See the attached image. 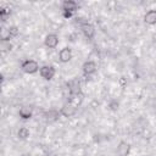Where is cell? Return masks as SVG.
Listing matches in <instances>:
<instances>
[{"mask_svg":"<svg viewBox=\"0 0 156 156\" xmlns=\"http://www.w3.org/2000/svg\"><path fill=\"white\" fill-rule=\"evenodd\" d=\"M83 93L80 90H76V91H71V95H69V99H68V104L73 105L74 107H78L82 101H83Z\"/></svg>","mask_w":156,"mask_h":156,"instance_id":"1","label":"cell"},{"mask_svg":"<svg viewBox=\"0 0 156 156\" xmlns=\"http://www.w3.org/2000/svg\"><path fill=\"white\" fill-rule=\"evenodd\" d=\"M38 68H39L38 62L34 61V60H27V61H24V62L22 63V69H23L26 73H29V74L35 73V72L38 71Z\"/></svg>","mask_w":156,"mask_h":156,"instance_id":"2","label":"cell"},{"mask_svg":"<svg viewBox=\"0 0 156 156\" xmlns=\"http://www.w3.org/2000/svg\"><path fill=\"white\" fill-rule=\"evenodd\" d=\"M39 72H40V76L46 80L52 79L55 76V68L52 66H43V67H40Z\"/></svg>","mask_w":156,"mask_h":156,"instance_id":"3","label":"cell"},{"mask_svg":"<svg viewBox=\"0 0 156 156\" xmlns=\"http://www.w3.org/2000/svg\"><path fill=\"white\" fill-rule=\"evenodd\" d=\"M44 44H45L46 48L54 49L58 44V37L56 34H48L46 38H45V40H44Z\"/></svg>","mask_w":156,"mask_h":156,"instance_id":"4","label":"cell"},{"mask_svg":"<svg viewBox=\"0 0 156 156\" xmlns=\"http://www.w3.org/2000/svg\"><path fill=\"white\" fill-rule=\"evenodd\" d=\"M80 27H82V30H83L84 35H85L88 39H93V37H94V34H95V28H94V26L90 24V23H88V22H85V23H83Z\"/></svg>","mask_w":156,"mask_h":156,"instance_id":"5","label":"cell"},{"mask_svg":"<svg viewBox=\"0 0 156 156\" xmlns=\"http://www.w3.org/2000/svg\"><path fill=\"white\" fill-rule=\"evenodd\" d=\"M58 57H60V61H61V62H63V63L68 62V61L72 58V51H71V49H69V48H63V49H61L60 52H58Z\"/></svg>","mask_w":156,"mask_h":156,"instance_id":"6","label":"cell"},{"mask_svg":"<svg viewBox=\"0 0 156 156\" xmlns=\"http://www.w3.org/2000/svg\"><path fill=\"white\" fill-rule=\"evenodd\" d=\"M83 73L85 76H89V74H93L95 71H96V65L94 61H87L83 63Z\"/></svg>","mask_w":156,"mask_h":156,"instance_id":"7","label":"cell"},{"mask_svg":"<svg viewBox=\"0 0 156 156\" xmlns=\"http://www.w3.org/2000/svg\"><path fill=\"white\" fill-rule=\"evenodd\" d=\"M62 9H63V12H74L77 10V2L76 1H72V0H66L63 1L62 4Z\"/></svg>","mask_w":156,"mask_h":156,"instance_id":"8","label":"cell"},{"mask_svg":"<svg viewBox=\"0 0 156 156\" xmlns=\"http://www.w3.org/2000/svg\"><path fill=\"white\" fill-rule=\"evenodd\" d=\"M129 150H130V146L126 141H121L117 146V154L119 156H127L129 154Z\"/></svg>","mask_w":156,"mask_h":156,"instance_id":"9","label":"cell"},{"mask_svg":"<svg viewBox=\"0 0 156 156\" xmlns=\"http://www.w3.org/2000/svg\"><path fill=\"white\" fill-rule=\"evenodd\" d=\"M76 110H77V107H74V106L71 105V104H67V105H65V106L61 108V113H62L65 117H71V116H73V115L76 113Z\"/></svg>","mask_w":156,"mask_h":156,"instance_id":"10","label":"cell"},{"mask_svg":"<svg viewBox=\"0 0 156 156\" xmlns=\"http://www.w3.org/2000/svg\"><path fill=\"white\" fill-rule=\"evenodd\" d=\"M144 21L147 24H155L156 23V11L155 10H150L145 13L144 16Z\"/></svg>","mask_w":156,"mask_h":156,"instance_id":"11","label":"cell"},{"mask_svg":"<svg viewBox=\"0 0 156 156\" xmlns=\"http://www.w3.org/2000/svg\"><path fill=\"white\" fill-rule=\"evenodd\" d=\"M20 116L23 118V119H28L32 117V111L28 108V107H22L20 110Z\"/></svg>","mask_w":156,"mask_h":156,"instance_id":"12","label":"cell"},{"mask_svg":"<svg viewBox=\"0 0 156 156\" xmlns=\"http://www.w3.org/2000/svg\"><path fill=\"white\" fill-rule=\"evenodd\" d=\"M29 129L28 128H26V127H22V128H20V130L17 132V135L21 138V139H26V138H28L29 136Z\"/></svg>","mask_w":156,"mask_h":156,"instance_id":"13","label":"cell"},{"mask_svg":"<svg viewBox=\"0 0 156 156\" xmlns=\"http://www.w3.org/2000/svg\"><path fill=\"white\" fill-rule=\"evenodd\" d=\"M7 33H9V35H10L11 38H13V37H17V35H18L20 29H18V27H16V26H11V27L9 28V30H7Z\"/></svg>","mask_w":156,"mask_h":156,"instance_id":"14","label":"cell"},{"mask_svg":"<svg viewBox=\"0 0 156 156\" xmlns=\"http://www.w3.org/2000/svg\"><path fill=\"white\" fill-rule=\"evenodd\" d=\"M11 12V10H10V7H2L1 10H0V16L4 18L6 15H9Z\"/></svg>","mask_w":156,"mask_h":156,"instance_id":"15","label":"cell"},{"mask_svg":"<svg viewBox=\"0 0 156 156\" xmlns=\"http://www.w3.org/2000/svg\"><path fill=\"white\" fill-rule=\"evenodd\" d=\"M119 84H121L122 87H124V85L127 84V79H126L124 77H121V78H119Z\"/></svg>","mask_w":156,"mask_h":156,"instance_id":"16","label":"cell"}]
</instances>
